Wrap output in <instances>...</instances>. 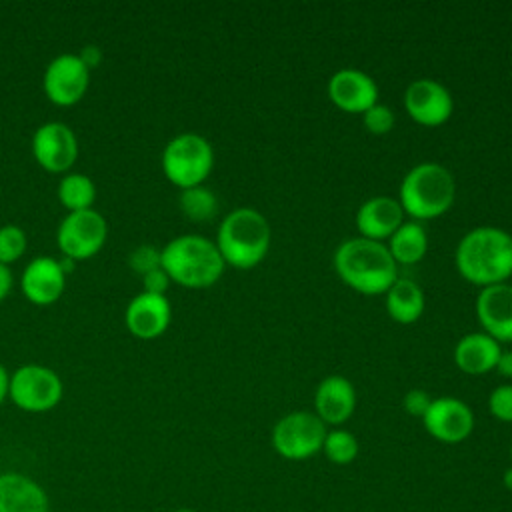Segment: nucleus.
I'll return each mask as SVG.
<instances>
[{
	"mask_svg": "<svg viewBox=\"0 0 512 512\" xmlns=\"http://www.w3.org/2000/svg\"><path fill=\"white\" fill-rule=\"evenodd\" d=\"M460 276L476 286L502 284L512 276V236L496 226L466 232L454 254Z\"/></svg>",
	"mask_w": 512,
	"mask_h": 512,
	"instance_id": "nucleus-1",
	"label": "nucleus"
},
{
	"mask_svg": "<svg viewBox=\"0 0 512 512\" xmlns=\"http://www.w3.org/2000/svg\"><path fill=\"white\" fill-rule=\"evenodd\" d=\"M334 270L352 290L376 296L398 280V264L386 244L362 236L344 240L334 252Z\"/></svg>",
	"mask_w": 512,
	"mask_h": 512,
	"instance_id": "nucleus-2",
	"label": "nucleus"
},
{
	"mask_svg": "<svg viewBox=\"0 0 512 512\" xmlns=\"http://www.w3.org/2000/svg\"><path fill=\"white\" fill-rule=\"evenodd\" d=\"M270 224L256 208L240 206L226 214L218 226L216 248L224 260L238 270L258 266L270 248Z\"/></svg>",
	"mask_w": 512,
	"mask_h": 512,
	"instance_id": "nucleus-3",
	"label": "nucleus"
},
{
	"mask_svg": "<svg viewBox=\"0 0 512 512\" xmlns=\"http://www.w3.org/2000/svg\"><path fill=\"white\" fill-rule=\"evenodd\" d=\"M160 252L168 278L186 288H208L216 284L226 266L216 242L200 234L176 236Z\"/></svg>",
	"mask_w": 512,
	"mask_h": 512,
	"instance_id": "nucleus-4",
	"label": "nucleus"
},
{
	"mask_svg": "<svg viewBox=\"0 0 512 512\" xmlns=\"http://www.w3.org/2000/svg\"><path fill=\"white\" fill-rule=\"evenodd\" d=\"M398 202L412 220H432L446 214L456 198V180L438 162L416 164L400 182Z\"/></svg>",
	"mask_w": 512,
	"mask_h": 512,
	"instance_id": "nucleus-5",
	"label": "nucleus"
},
{
	"mask_svg": "<svg viewBox=\"0 0 512 512\" xmlns=\"http://www.w3.org/2000/svg\"><path fill=\"white\" fill-rule=\"evenodd\" d=\"M214 166L210 142L194 132L174 136L162 150L164 176L180 190L200 186Z\"/></svg>",
	"mask_w": 512,
	"mask_h": 512,
	"instance_id": "nucleus-6",
	"label": "nucleus"
},
{
	"mask_svg": "<svg viewBox=\"0 0 512 512\" xmlns=\"http://www.w3.org/2000/svg\"><path fill=\"white\" fill-rule=\"evenodd\" d=\"M326 424L308 410L282 416L272 428V448L286 460H306L322 450Z\"/></svg>",
	"mask_w": 512,
	"mask_h": 512,
	"instance_id": "nucleus-7",
	"label": "nucleus"
},
{
	"mask_svg": "<svg viewBox=\"0 0 512 512\" xmlns=\"http://www.w3.org/2000/svg\"><path fill=\"white\" fill-rule=\"evenodd\" d=\"M64 386L60 376L40 364L20 366L8 382V396L12 402L26 412H46L52 410L62 398Z\"/></svg>",
	"mask_w": 512,
	"mask_h": 512,
	"instance_id": "nucleus-8",
	"label": "nucleus"
},
{
	"mask_svg": "<svg viewBox=\"0 0 512 512\" xmlns=\"http://www.w3.org/2000/svg\"><path fill=\"white\" fill-rule=\"evenodd\" d=\"M108 226L96 210L68 212L56 232V242L66 258L86 260L92 258L106 242Z\"/></svg>",
	"mask_w": 512,
	"mask_h": 512,
	"instance_id": "nucleus-9",
	"label": "nucleus"
},
{
	"mask_svg": "<svg viewBox=\"0 0 512 512\" xmlns=\"http://www.w3.org/2000/svg\"><path fill=\"white\" fill-rule=\"evenodd\" d=\"M90 82V70L78 54H60L44 70L42 88L50 102L58 106L76 104Z\"/></svg>",
	"mask_w": 512,
	"mask_h": 512,
	"instance_id": "nucleus-10",
	"label": "nucleus"
},
{
	"mask_svg": "<svg viewBox=\"0 0 512 512\" xmlns=\"http://www.w3.org/2000/svg\"><path fill=\"white\" fill-rule=\"evenodd\" d=\"M426 432L444 444H458L474 430V412L466 402L454 396L432 398L428 412L422 418Z\"/></svg>",
	"mask_w": 512,
	"mask_h": 512,
	"instance_id": "nucleus-11",
	"label": "nucleus"
},
{
	"mask_svg": "<svg viewBox=\"0 0 512 512\" xmlns=\"http://www.w3.org/2000/svg\"><path fill=\"white\" fill-rule=\"evenodd\" d=\"M404 108L414 122L432 128L452 116L454 100L444 84L432 78H418L404 92Z\"/></svg>",
	"mask_w": 512,
	"mask_h": 512,
	"instance_id": "nucleus-12",
	"label": "nucleus"
},
{
	"mask_svg": "<svg viewBox=\"0 0 512 512\" xmlns=\"http://www.w3.org/2000/svg\"><path fill=\"white\" fill-rule=\"evenodd\" d=\"M32 154L48 172H64L78 158V140L64 122H46L32 136Z\"/></svg>",
	"mask_w": 512,
	"mask_h": 512,
	"instance_id": "nucleus-13",
	"label": "nucleus"
},
{
	"mask_svg": "<svg viewBox=\"0 0 512 512\" xmlns=\"http://www.w3.org/2000/svg\"><path fill=\"white\" fill-rule=\"evenodd\" d=\"M328 98L348 114H364L378 102V86L366 72L342 68L328 80Z\"/></svg>",
	"mask_w": 512,
	"mask_h": 512,
	"instance_id": "nucleus-14",
	"label": "nucleus"
},
{
	"mask_svg": "<svg viewBox=\"0 0 512 512\" xmlns=\"http://www.w3.org/2000/svg\"><path fill=\"white\" fill-rule=\"evenodd\" d=\"M476 316L482 332L498 344L512 342V286L506 282L484 286L476 298Z\"/></svg>",
	"mask_w": 512,
	"mask_h": 512,
	"instance_id": "nucleus-15",
	"label": "nucleus"
},
{
	"mask_svg": "<svg viewBox=\"0 0 512 512\" xmlns=\"http://www.w3.org/2000/svg\"><path fill=\"white\" fill-rule=\"evenodd\" d=\"M172 308L164 294L142 292L134 296L126 308V326L132 336L140 340H154L162 336L170 324Z\"/></svg>",
	"mask_w": 512,
	"mask_h": 512,
	"instance_id": "nucleus-16",
	"label": "nucleus"
},
{
	"mask_svg": "<svg viewBox=\"0 0 512 512\" xmlns=\"http://www.w3.org/2000/svg\"><path fill=\"white\" fill-rule=\"evenodd\" d=\"M20 286L24 296L38 306L56 302L66 286V274L58 260L50 256H38L22 272Z\"/></svg>",
	"mask_w": 512,
	"mask_h": 512,
	"instance_id": "nucleus-17",
	"label": "nucleus"
},
{
	"mask_svg": "<svg viewBox=\"0 0 512 512\" xmlns=\"http://www.w3.org/2000/svg\"><path fill=\"white\" fill-rule=\"evenodd\" d=\"M404 210L392 196H374L366 200L356 212V228L362 238L388 240L404 222Z\"/></svg>",
	"mask_w": 512,
	"mask_h": 512,
	"instance_id": "nucleus-18",
	"label": "nucleus"
},
{
	"mask_svg": "<svg viewBox=\"0 0 512 512\" xmlns=\"http://www.w3.org/2000/svg\"><path fill=\"white\" fill-rule=\"evenodd\" d=\"M316 416L328 426L344 424L356 408V390L352 382L344 376H326L314 394Z\"/></svg>",
	"mask_w": 512,
	"mask_h": 512,
	"instance_id": "nucleus-19",
	"label": "nucleus"
},
{
	"mask_svg": "<svg viewBox=\"0 0 512 512\" xmlns=\"http://www.w3.org/2000/svg\"><path fill=\"white\" fill-rule=\"evenodd\" d=\"M0 512H50V500L34 478L22 472H2Z\"/></svg>",
	"mask_w": 512,
	"mask_h": 512,
	"instance_id": "nucleus-20",
	"label": "nucleus"
},
{
	"mask_svg": "<svg viewBox=\"0 0 512 512\" xmlns=\"http://www.w3.org/2000/svg\"><path fill=\"white\" fill-rule=\"evenodd\" d=\"M500 344L486 332L464 334L454 348V362L464 374L480 376L496 368L500 358Z\"/></svg>",
	"mask_w": 512,
	"mask_h": 512,
	"instance_id": "nucleus-21",
	"label": "nucleus"
},
{
	"mask_svg": "<svg viewBox=\"0 0 512 512\" xmlns=\"http://www.w3.org/2000/svg\"><path fill=\"white\" fill-rule=\"evenodd\" d=\"M386 312L398 324H412L424 312V292L410 278H398L386 290Z\"/></svg>",
	"mask_w": 512,
	"mask_h": 512,
	"instance_id": "nucleus-22",
	"label": "nucleus"
},
{
	"mask_svg": "<svg viewBox=\"0 0 512 512\" xmlns=\"http://www.w3.org/2000/svg\"><path fill=\"white\" fill-rule=\"evenodd\" d=\"M388 250L396 264L412 266L426 256L428 250V234L422 222L404 220L400 228L388 238Z\"/></svg>",
	"mask_w": 512,
	"mask_h": 512,
	"instance_id": "nucleus-23",
	"label": "nucleus"
},
{
	"mask_svg": "<svg viewBox=\"0 0 512 512\" xmlns=\"http://www.w3.org/2000/svg\"><path fill=\"white\" fill-rule=\"evenodd\" d=\"M58 200L68 212L90 210L96 200V186L86 174H66L58 184Z\"/></svg>",
	"mask_w": 512,
	"mask_h": 512,
	"instance_id": "nucleus-24",
	"label": "nucleus"
},
{
	"mask_svg": "<svg viewBox=\"0 0 512 512\" xmlns=\"http://www.w3.org/2000/svg\"><path fill=\"white\" fill-rule=\"evenodd\" d=\"M178 204H180L182 214L186 218L194 220V222L212 220L216 216V212H218V198L204 184L182 190L180 198H178Z\"/></svg>",
	"mask_w": 512,
	"mask_h": 512,
	"instance_id": "nucleus-25",
	"label": "nucleus"
},
{
	"mask_svg": "<svg viewBox=\"0 0 512 512\" xmlns=\"http://www.w3.org/2000/svg\"><path fill=\"white\" fill-rule=\"evenodd\" d=\"M322 452L332 464L344 466V464H350L356 460V456L360 452V444L352 432H348L344 428H334V430L326 432Z\"/></svg>",
	"mask_w": 512,
	"mask_h": 512,
	"instance_id": "nucleus-26",
	"label": "nucleus"
},
{
	"mask_svg": "<svg viewBox=\"0 0 512 512\" xmlns=\"http://www.w3.org/2000/svg\"><path fill=\"white\" fill-rule=\"evenodd\" d=\"M26 250V234L16 224H6L0 228V264H10L18 260Z\"/></svg>",
	"mask_w": 512,
	"mask_h": 512,
	"instance_id": "nucleus-27",
	"label": "nucleus"
},
{
	"mask_svg": "<svg viewBox=\"0 0 512 512\" xmlns=\"http://www.w3.org/2000/svg\"><path fill=\"white\" fill-rule=\"evenodd\" d=\"M128 266L136 274L144 276L162 266V252L152 244H142L128 254Z\"/></svg>",
	"mask_w": 512,
	"mask_h": 512,
	"instance_id": "nucleus-28",
	"label": "nucleus"
},
{
	"mask_svg": "<svg viewBox=\"0 0 512 512\" xmlns=\"http://www.w3.org/2000/svg\"><path fill=\"white\" fill-rule=\"evenodd\" d=\"M362 120H364V126L370 134H388L394 126V112L386 106V104H380L376 102L374 106H370L364 114H362Z\"/></svg>",
	"mask_w": 512,
	"mask_h": 512,
	"instance_id": "nucleus-29",
	"label": "nucleus"
},
{
	"mask_svg": "<svg viewBox=\"0 0 512 512\" xmlns=\"http://www.w3.org/2000/svg\"><path fill=\"white\" fill-rule=\"evenodd\" d=\"M490 414L500 422H512V384L496 386L488 398Z\"/></svg>",
	"mask_w": 512,
	"mask_h": 512,
	"instance_id": "nucleus-30",
	"label": "nucleus"
},
{
	"mask_svg": "<svg viewBox=\"0 0 512 512\" xmlns=\"http://www.w3.org/2000/svg\"><path fill=\"white\" fill-rule=\"evenodd\" d=\"M432 404V398L426 390H420V388H412L404 394L402 398V408L410 414V416H416V418H424V414L428 412Z\"/></svg>",
	"mask_w": 512,
	"mask_h": 512,
	"instance_id": "nucleus-31",
	"label": "nucleus"
},
{
	"mask_svg": "<svg viewBox=\"0 0 512 512\" xmlns=\"http://www.w3.org/2000/svg\"><path fill=\"white\" fill-rule=\"evenodd\" d=\"M142 284H144V292H150V294H164L166 296V288L170 284V278L168 274L164 272V268H156L148 274L142 276Z\"/></svg>",
	"mask_w": 512,
	"mask_h": 512,
	"instance_id": "nucleus-32",
	"label": "nucleus"
},
{
	"mask_svg": "<svg viewBox=\"0 0 512 512\" xmlns=\"http://www.w3.org/2000/svg\"><path fill=\"white\" fill-rule=\"evenodd\" d=\"M78 56H80V60L86 64L88 70H90V68H96V66L100 64V60H102L100 48H98V46H92V44H90V46H84Z\"/></svg>",
	"mask_w": 512,
	"mask_h": 512,
	"instance_id": "nucleus-33",
	"label": "nucleus"
},
{
	"mask_svg": "<svg viewBox=\"0 0 512 512\" xmlns=\"http://www.w3.org/2000/svg\"><path fill=\"white\" fill-rule=\"evenodd\" d=\"M500 376H506V378H512V350L508 352H500V358L496 362V368Z\"/></svg>",
	"mask_w": 512,
	"mask_h": 512,
	"instance_id": "nucleus-34",
	"label": "nucleus"
},
{
	"mask_svg": "<svg viewBox=\"0 0 512 512\" xmlns=\"http://www.w3.org/2000/svg\"><path fill=\"white\" fill-rule=\"evenodd\" d=\"M10 288H12V272L6 264H0V300L6 298Z\"/></svg>",
	"mask_w": 512,
	"mask_h": 512,
	"instance_id": "nucleus-35",
	"label": "nucleus"
},
{
	"mask_svg": "<svg viewBox=\"0 0 512 512\" xmlns=\"http://www.w3.org/2000/svg\"><path fill=\"white\" fill-rule=\"evenodd\" d=\"M8 382H10V376L6 374L4 366L0 364V404H2V400L8 396Z\"/></svg>",
	"mask_w": 512,
	"mask_h": 512,
	"instance_id": "nucleus-36",
	"label": "nucleus"
},
{
	"mask_svg": "<svg viewBox=\"0 0 512 512\" xmlns=\"http://www.w3.org/2000/svg\"><path fill=\"white\" fill-rule=\"evenodd\" d=\"M502 482H504V486L508 488V490H512V466L510 468H506L504 470V476H502Z\"/></svg>",
	"mask_w": 512,
	"mask_h": 512,
	"instance_id": "nucleus-37",
	"label": "nucleus"
},
{
	"mask_svg": "<svg viewBox=\"0 0 512 512\" xmlns=\"http://www.w3.org/2000/svg\"><path fill=\"white\" fill-rule=\"evenodd\" d=\"M174 512H196V510H192V508H178V510H174Z\"/></svg>",
	"mask_w": 512,
	"mask_h": 512,
	"instance_id": "nucleus-38",
	"label": "nucleus"
},
{
	"mask_svg": "<svg viewBox=\"0 0 512 512\" xmlns=\"http://www.w3.org/2000/svg\"><path fill=\"white\" fill-rule=\"evenodd\" d=\"M510 458H512V446H510Z\"/></svg>",
	"mask_w": 512,
	"mask_h": 512,
	"instance_id": "nucleus-39",
	"label": "nucleus"
}]
</instances>
